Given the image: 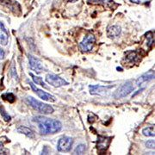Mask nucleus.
<instances>
[{
  "label": "nucleus",
  "instance_id": "f257e3e1",
  "mask_svg": "<svg viewBox=\"0 0 155 155\" xmlns=\"http://www.w3.org/2000/svg\"><path fill=\"white\" fill-rule=\"evenodd\" d=\"M34 121L38 123L40 133L43 135L56 134L62 129L61 123L55 119L46 118L43 116H36L35 117Z\"/></svg>",
  "mask_w": 155,
  "mask_h": 155
},
{
  "label": "nucleus",
  "instance_id": "f03ea898",
  "mask_svg": "<svg viewBox=\"0 0 155 155\" xmlns=\"http://www.w3.org/2000/svg\"><path fill=\"white\" fill-rule=\"evenodd\" d=\"M26 103H28L29 106H31L33 109H35V110H37L39 112L42 113V114H52L53 112V108L46 103H41L38 100H36L35 98H34L32 97H27L25 98Z\"/></svg>",
  "mask_w": 155,
  "mask_h": 155
},
{
  "label": "nucleus",
  "instance_id": "7ed1b4c3",
  "mask_svg": "<svg viewBox=\"0 0 155 155\" xmlns=\"http://www.w3.org/2000/svg\"><path fill=\"white\" fill-rule=\"evenodd\" d=\"M135 90V86L131 81H127L123 84L114 93V97L116 99L123 98V97L129 96V94Z\"/></svg>",
  "mask_w": 155,
  "mask_h": 155
},
{
  "label": "nucleus",
  "instance_id": "20e7f679",
  "mask_svg": "<svg viewBox=\"0 0 155 155\" xmlns=\"http://www.w3.org/2000/svg\"><path fill=\"white\" fill-rule=\"evenodd\" d=\"M96 39L92 34H89L84 36V40L80 42L79 47L83 52H90L92 50L93 47L95 45Z\"/></svg>",
  "mask_w": 155,
  "mask_h": 155
},
{
  "label": "nucleus",
  "instance_id": "39448f33",
  "mask_svg": "<svg viewBox=\"0 0 155 155\" xmlns=\"http://www.w3.org/2000/svg\"><path fill=\"white\" fill-rule=\"evenodd\" d=\"M72 144H73L72 138L65 136L59 140L57 149L59 152H69V151H71Z\"/></svg>",
  "mask_w": 155,
  "mask_h": 155
},
{
  "label": "nucleus",
  "instance_id": "423d86ee",
  "mask_svg": "<svg viewBox=\"0 0 155 155\" xmlns=\"http://www.w3.org/2000/svg\"><path fill=\"white\" fill-rule=\"evenodd\" d=\"M46 81L54 87H61V86L67 85L69 84L67 81L65 80L64 78L59 77L57 75H53V74H47L46 76Z\"/></svg>",
  "mask_w": 155,
  "mask_h": 155
},
{
  "label": "nucleus",
  "instance_id": "0eeeda50",
  "mask_svg": "<svg viewBox=\"0 0 155 155\" xmlns=\"http://www.w3.org/2000/svg\"><path fill=\"white\" fill-rule=\"evenodd\" d=\"M29 85H30V87L32 88V90H34V92L36 93L37 96H38L40 98H41V99H43V100H45V101H48V102H55V101H56V98L53 97V95L47 93V92H46V91H43V90H41V89H39V88H37V87H36L34 84H32V83H29Z\"/></svg>",
  "mask_w": 155,
  "mask_h": 155
},
{
  "label": "nucleus",
  "instance_id": "6e6552de",
  "mask_svg": "<svg viewBox=\"0 0 155 155\" xmlns=\"http://www.w3.org/2000/svg\"><path fill=\"white\" fill-rule=\"evenodd\" d=\"M110 141H111V138L110 137L98 136V140H97V150L100 153H103L104 151H106L107 148L109 147Z\"/></svg>",
  "mask_w": 155,
  "mask_h": 155
},
{
  "label": "nucleus",
  "instance_id": "1a4fd4ad",
  "mask_svg": "<svg viewBox=\"0 0 155 155\" xmlns=\"http://www.w3.org/2000/svg\"><path fill=\"white\" fill-rule=\"evenodd\" d=\"M114 85L110 86H103V85H90V90L91 95H103L105 94L108 90L113 88Z\"/></svg>",
  "mask_w": 155,
  "mask_h": 155
},
{
  "label": "nucleus",
  "instance_id": "9d476101",
  "mask_svg": "<svg viewBox=\"0 0 155 155\" xmlns=\"http://www.w3.org/2000/svg\"><path fill=\"white\" fill-rule=\"evenodd\" d=\"M29 65L30 68L34 70L35 71H36L37 73L41 72L43 70V66L41 63V61L37 59L36 58H35L32 55H29Z\"/></svg>",
  "mask_w": 155,
  "mask_h": 155
},
{
  "label": "nucleus",
  "instance_id": "9b49d317",
  "mask_svg": "<svg viewBox=\"0 0 155 155\" xmlns=\"http://www.w3.org/2000/svg\"><path fill=\"white\" fill-rule=\"evenodd\" d=\"M154 78V71H149L146 73H144L143 75H141L140 78H137L136 80V85L140 86L143 83H146V82H148V81H151L152 79Z\"/></svg>",
  "mask_w": 155,
  "mask_h": 155
},
{
  "label": "nucleus",
  "instance_id": "f8f14e48",
  "mask_svg": "<svg viewBox=\"0 0 155 155\" xmlns=\"http://www.w3.org/2000/svg\"><path fill=\"white\" fill-rule=\"evenodd\" d=\"M121 32H122V29L119 26H110L107 29V35L111 39H115L121 35Z\"/></svg>",
  "mask_w": 155,
  "mask_h": 155
},
{
  "label": "nucleus",
  "instance_id": "ddd939ff",
  "mask_svg": "<svg viewBox=\"0 0 155 155\" xmlns=\"http://www.w3.org/2000/svg\"><path fill=\"white\" fill-rule=\"evenodd\" d=\"M9 40V34L3 23L0 22V44L6 46Z\"/></svg>",
  "mask_w": 155,
  "mask_h": 155
},
{
  "label": "nucleus",
  "instance_id": "4468645a",
  "mask_svg": "<svg viewBox=\"0 0 155 155\" xmlns=\"http://www.w3.org/2000/svg\"><path fill=\"white\" fill-rule=\"evenodd\" d=\"M17 131L21 133V134H23L24 135H26L29 138H34L35 137V133L32 129H30L29 128H27L24 126H20L17 128Z\"/></svg>",
  "mask_w": 155,
  "mask_h": 155
},
{
  "label": "nucleus",
  "instance_id": "2eb2a0df",
  "mask_svg": "<svg viewBox=\"0 0 155 155\" xmlns=\"http://www.w3.org/2000/svg\"><path fill=\"white\" fill-rule=\"evenodd\" d=\"M142 134L145 136H148V137H154V126H149L142 130Z\"/></svg>",
  "mask_w": 155,
  "mask_h": 155
},
{
  "label": "nucleus",
  "instance_id": "dca6fc26",
  "mask_svg": "<svg viewBox=\"0 0 155 155\" xmlns=\"http://www.w3.org/2000/svg\"><path fill=\"white\" fill-rule=\"evenodd\" d=\"M138 59V55L135 52H128L127 53V56H126V59L128 62L130 63H135Z\"/></svg>",
  "mask_w": 155,
  "mask_h": 155
},
{
  "label": "nucleus",
  "instance_id": "f3484780",
  "mask_svg": "<svg viewBox=\"0 0 155 155\" xmlns=\"http://www.w3.org/2000/svg\"><path fill=\"white\" fill-rule=\"evenodd\" d=\"M30 75L32 76V78L33 80H34V82L36 84H40L41 86H42V87H44L46 89H48V86L47 85V84L43 82V80H42V78L41 77H36V76H35V75H33L32 73H30Z\"/></svg>",
  "mask_w": 155,
  "mask_h": 155
},
{
  "label": "nucleus",
  "instance_id": "a211bd4d",
  "mask_svg": "<svg viewBox=\"0 0 155 155\" xmlns=\"http://www.w3.org/2000/svg\"><path fill=\"white\" fill-rule=\"evenodd\" d=\"M146 38L147 39V45L148 47V48H151L154 42V37H153V35L152 32H148L146 34Z\"/></svg>",
  "mask_w": 155,
  "mask_h": 155
},
{
  "label": "nucleus",
  "instance_id": "6ab92c4d",
  "mask_svg": "<svg viewBox=\"0 0 155 155\" xmlns=\"http://www.w3.org/2000/svg\"><path fill=\"white\" fill-rule=\"evenodd\" d=\"M2 98H4L5 100H7V101L10 102V103H14L15 100H16V97L13 95L12 93H6V94H4V95H2Z\"/></svg>",
  "mask_w": 155,
  "mask_h": 155
},
{
  "label": "nucleus",
  "instance_id": "aec40b11",
  "mask_svg": "<svg viewBox=\"0 0 155 155\" xmlns=\"http://www.w3.org/2000/svg\"><path fill=\"white\" fill-rule=\"evenodd\" d=\"M0 114H1V116H2V117L4 118V120H5V122H10V121H11V117L7 114L6 111L5 110V108L2 107V106L0 107Z\"/></svg>",
  "mask_w": 155,
  "mask_h": 155
},
{
  "label": "nucleus",
  "instance_id": "412c9836",
  "mask_svg": "<svg viewBox=\"0 0 155 155\" xmlns=\"http://www.w3.org/2000/svg\"><path fill=\"white\" fill-rule=\"evenodd\" d=\"M85 145L84 144H80V145H78L76 149H75V151H74V153L75 154H84V153L85 152Z\"/></svg>",
  "mask_w": 155,
  "mask_h": 155
},
{
  "label": "nucleus",
  "instance_id": "4be33fe9",
  "mask_svg": "<svg viewBox=\"0 0 155 155\" xmlns=\"http://www.w3.org/2000/svg\"><path fill=\"white\" fill-rule=\"evenodd\" d=\"M90 3H102V4H104V5H109V4H111L113 3L112 0H89Z\"/></svg>",
  "mask_w": 155,
  "mask_h": 155
},
{
  "label": "nucleus",
  "instance_id": "5701e85b",
  "mask_svg": "<svg viewBox=\"0 0 155 155\" xmlns=\"http://www.w3.org/2000/svg\"><path fill=\"white\" fill-rule=\"evenodd\" d=\"M146 147L150 149L154 148V140H150L146 142Z\"/></svg>",
  "mask_w": 155,
  "mask_h": 155
},
{
  "label": "nucleus",
  "instance_id": "b1692460",
  "mask_svg": "<svg viewBox=\"0 0 155 155\" xmlns=\"http://www.w3.org/2000/svg\"><path fill=\"white\" fill-rule=\"evenodd\" d=\"M5 58V52L2 48H0V59H3Z\"/></svg>",
  "mask_w": 155,
  "mask_h": 155
},
{
  "label": "nucleus",
  "instance_id": "393cba45",
  "mask_svg": "<svg viewBox=\"0 0 155 155\" xmlns=\"http://www.w3.org/2000/svg\"><path fill=\"white\" fill-rule=\"evenodd\" d=\"M130 2H132V3H135V4H140V0H129Z\"/></svg>",
  "mask_w": 155,
  "mask_h": 155
}]
</instances>
